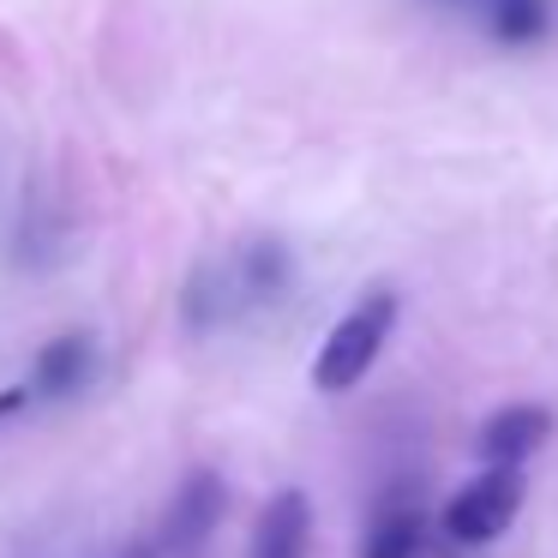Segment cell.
Returning <instances> with one entry per match:
<instances>
[{"mask_svg":"<svg viewBox=\"0 0 558 558\" xmlns=\"http://www.w3.org/2000/svg\"><path fill=\"white\" fill-rule=\"evenodd\" d=\"M390 325H397V294H390V289H373L361 306H349V318H337V330H330L325 349H318L313 385L325 390V397H342V390H354V385L366 378V366L378 361V349H385Z\"/></svg>","mask_w":558,"mask_h":558,"instance_id":"obj_1","label":"cell"},{"mask_svg":"<svg viewBox=\"0 0 558 558\" xmlns=\"http://www.w3.org/2000/svg\"><path fill=\"white\" fill-rule=\"evenodd\" d=\"M517 510H522V469L517 462H486L445 505V534L457 546H486L517 522Z\"/></svg>","mask_w":558,"mask_h":558,"instance_id":"obj_2","label":"cell"},{"mask_svg":"<svg viewBox=\"0 0 558 558\" xmlns=\"http://www.w3.org/2000/svg\"><path fill=\"white\" fill-rule=\"evenodd\" d=\"M222 505H229L222 474H210V469L186 474L181 498H174V510H169V534H162V541H169V558H193L198 541H205V534L222 522Z\"/></svg>","mask_w":558,"mask_h":558,"instance_id":"obj_3","label":"cell"},{"mask_svg":"<svg viewBox=\"0 0 558 558\" xmlns=\"http://www.w3.org/2000/svg\"><path fill=\"white\" fill-rule=\"evenodd\" d=\"M546 438H553V414L546 409H498L493 421L481 426L474 450H481V462H522V457H534Z\"/></svg>","mask_w":558,"mask_h":558,"instance_id":"obj_4","label":"cell"},{"mask_svg":"<svg viewBox=\"0 0 558 558\" xmlns=\"http://www.w3.org/2000/svg\"><path fill=\"white\" fill-rule=\"evenodd\" d=\"M306 534H313V498L301 486H282L258 522L253 558H306Z\"/></svg>","mask_w":558,"mask_h":558,"instance_id":"obj_5","label":"cell"},{"mask_svg":"<svg viewBox=\"0 0 558 558\" xmlns=\"http://www.w3.org/2000/svg\"><path fill=\"white\" fill-rule=\"evenodd\" d=\"M421 505L414 498H390L385 510L373 517V529H366L361 541V558H414L421 553Z\"/></svg>","mask_w":558,"mask_h":558,"instance_id":"obj_6","label":"cell"},{"mask_svg":"<svg viewBox=\"0 0 558 558\" xmlns=\"http://www.w3.org/2000/svg\"><path fill=\"white\" fill-rule=\"evenodd\" d=\"M90 337H54L49 349L37 354V397H73L90 373Z\"/></svg>","mask_w":558,"mask_h":558,"instance_id":"obj_7","label":"cell"},{"mask_svg":"<svg viewBox=\"0 0 558 558\" xmlns=\"http://www.w3.org/2000/svg\"><path fill=\"white\" fill-rule=\"evenodd\" d=\"M493 31L505 43H534L546 31V7L541 0H505V7L493 13Z\"/></svg>","mask_w":558,"mask_h":558,"instance_id":"obj_8","label":"cell"},{"mask_svg":"<svg viewBox=\"0 0 558 558\" xmlns=\"http://www.w3.org/2000/svg\"><path fill=\"white\" fill-rule=\"evenodd\" d=\"M25 409V390H0V421H7V414H19Z\"/></svg>","mask_w":558,"mask_h":558,"instance_id":"obj_9","label":"cell"}]
</instances>
